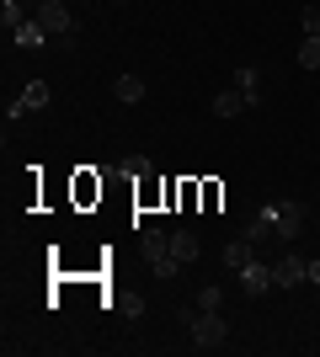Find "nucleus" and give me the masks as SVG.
Returning a JSON list of instances; mask_svg holds the SVG:
<instances>
[{"label":"nucleus","instance_id":"f257e3e1","mask_svg":"<svg viewBox=\"0 0 320 357\" xmlns=\"http://www.w3.org/2000/svg\"><path fill=\"white\" fill-rule=\"evenodd\" d=\"M187 336H192V347H198V352L224 347V342H229V320H224V310H198L192 320H187Z\"/></svg>","mask_w":320,"mask_h":357},{"label":"nucleus","instance_id":"f03ea898","mask_svg":"<svg viewBox=\"0 0 320 357\" xmlns=\"http://www.w3.org/2000/svg\"><path fill=\"white\" fill-rule=\"evenodd\" d=\"M261 219L273 224V240H277V245H289V240H299V229H305V203H294V197L267 203V208H261Z\"/></svg>","mask_w":320,"mask_h":357},{"label":"nucleus","instance_id":"7ed1b4c3","mask_svg":"<svg viewBox=\"0 0 320 357\" xmlns=\"http://www.w3.org/2000/svg\"><path fill=\"white\" fill-rule=\"evenodd\" d=\"M32 22H43V32L59 48H70V38H75V16H70L64 0H38V16H32Z\"/></svg>","mask_w":320,"mask_h":357},{"label":"nucleus","instance_id":"20e7f679","mask_svg":"<svg viewBox=\"0 0 320 357\" xmlns=\"http://www.w3.org/2000/svg\"><path fill=\"white\" fill-rule=\"evenodd\" d=\"M48 96H54V86H48V80H27V91H22V96H16V102L6 107V123H22L27 112L48 107Z\"/></svg>","mask_w":320,"mask_h":357},{"label":"nucleus","instance_id":"39448f33","mask_svg":"<svg viewBox=\"0 0 320 357\" xmlns=\"http://www.w3.org/2000/svg\"><path fill=\"white\" fill-rule=\"evenodd\" d=\"M241 288H245L251 298H261L267 288H277V283H273V267H267L261 256H257V261H245V267H241Z\"/></svg>","mask_w":320,"mask_h":357},{"label":"nucleus","instance_id":"423d86ee","mask_svg":"<svg viewBox=\"0 0 320 357\" xmlns=\"http://www.w3.org/2000/svg\"><path fill=\"white\" fill-rule=\"evenodd\" d=\"M273 283L277 288H299L305 283V256H277L273 261Z\"/></svg>","mask_w":320,"mask_h":357},{"label":"nucleus","instance_id":"0eeeda50","mask_svg":"<svg viewBox=\"0 0 320 357\" xmlns=\"http://www.w3.org/2000/svg\"><path fill=\"white\" fill-rule=\"evenodd\" d=\"M245 107H251V96H245V91H219V96H213V118H235V112H245Z\"/></svg>","mask_w":320,"mask_h":357},{"label":"nucleus","instance_id":"6e6552de","mask_svg":"<svg viewBox=\"0 0 320 357\" xmlns=\"http://www.w3.org/2000/svg\"><path fill=\"white\" fill-rule=\"evenodd\" d=\"M11 43H16V48H48L54 38L43 32V22H22V27L11 32Z\"/></svg>","mask_w":320,"mask_h":357},{"label":"nucleus","instance_id":"1a4fd4ad","mask_svg":"<svg viewBox=\"0 0 320 357\" xmlns=\"http://www.w3.org/2000/svg\"><path fill=\"white\" fill-rule=\"evenodd\" d=\"M171 256H176L182 267H192V261H198V235H192V229H176V235H171Z\"/></svg>","mask_w":320,"mask_h":357},{"label":"nucleus","instance_id":"9d476101","mask_svg":"<svg viewBox=\"0 0 320 357\" xmlns=\"http://www.w3.org/2000/svg\"><path fill=\"white\" fill-rule=\"evenodd\" d=\"M245 261H257V245L241 235V240H229V245H224V267H229V272H241Z\"/></svg>","mask_w":320,"mask_h":357},{"label":"nucleus","instance_id":"9b49d317","mask_svg":"<svg viewBox=\"0 0 320 357\" xmlns=\"http://www.w3.org/2000/svg\"><path fill=\"white\" fill-rule=\"evenodd\" d=\"M112 96H118V102H144V80H139V75H118V80H112Z\"/></svg>","mask_w":320,"mask_h":357},{"label":"nucleus","instance_id":"f8f14e48","mask_svg":"<svg viewBox=\"0 0 320 357\" xmlns=\"http://www.w3.org/2000/svg\"><path fill=\"white\" fill-rule=\"evenodd\" d=\"M139 251L150 256V261H160V256H171V235H160V229H144V235H139Z\"/></svg>","mask_w":320,"mask_h":357},{"label":"nucleus","instance_id":"ddd939ff","mask_svg":"<svg viewBox=\"0 0 320 357\" xmlns=\"http://www.w3.org/2000/svg\"><path fill=\"white\" fill-rule=\"evenodd\" d=\"M299 70L320 75V38H315V32H305V43H299Z\"/></svg>","mask_w":320,"mask_h":357},{"label":"nucleus","instance_id":"4468645a","mask_svg":"<svg viewBox=\"0 0 320 357\" xmlns=\"http://www.w3.org/2000/svg\"><path fill=\"white\" fill-rule=\"evenodd\" d=\"M235 91H245V96L257 102V91H261V75H257V64H241V70H235Z\"/></svg>","mask_w":320,"mask_h":357},{"label":"nucleus","instance_id":"2eb2a0df","mask_svg":"<svg viewBox=\"0 0 320 357\" xmlns=\"http://www.w3.org/2000/svg\"><path fill=\"white\" fill-rule=\"evenodd\" d=\"M198 310H224V288L219 283H208V288H198V298H192Z\"/></svg>","mask_w":320,"mask_h":357},{"label":"nucleus","instance_id":"dca6fc26","mask_svg":"<svg viewBox=\"0 0 320 357\" xmlns=\"http://www.w3.org/2000/svg\"><path fill=\"white\" fill-rule=\"evenodd\" d=\"M245 240H251V245H267V240H273V224H267V219L257 213V219L245 224Z\"/></svg>","mask_w":320,"mask_h":357},{"label":"nucleus","instance_id":"f3484780","mask_svg":"<svg viewBox=\"0 0 320 357\" xmlns=\"http://www.w3.org/2000/svg\"><path fill=\"white\" fill-rule=\"evenodd\" d=\"M150 272L160 278V283H171V278L182 272V261H176V256H160V261H150Z\"/></svg>","mask_w":320,"mask_h":357},{"label":"nucleus","instance_id":"a211bd4d","mask_svg":"<svg viewBox=\"0 0 320 357\" xmlns=\"http://www.w3.org/2000/svg\"><path fill=\"white\" fill-rule=\"evenodd\" d=\"M118 171L123 176H150V160H144V155H128V160H118Z\"/></svg>","mask_w":320,"mask_h":357},{"label":"nucleus","instance_id":"6ab92c4d","mask_svg":"<svg viewBox=\"0 0 320 357\" xmlns=\"http://www.w3.org/2000/svg\"><path fill=\"white\" fill-rule=\"evenodd\" d=\"M299 27H305V32H315V38H320V6H305V11H299Z\"/></svg>","mask_w":320,"mask_h":357},{"label":"nucleus","instance_id":"aec40b11","mask_svg":"<svg viewBox=\"0 0 320 357\" xmlns=\"http://www.w3.org/2000/svg\"><path fill=\"white\" fill-rule=\"evenodd\" d=\"M305 278H310V283L320 288V256H310V261H305Z\"/></svg>","mask_w":320,"mask_h":357},{"label":"nucleus","instance_id":"412c9836","mask_svg":"<svg viewBox=\"0 0 320 357\" xmlns=\"http://www.w3.org/2000/svg\"><path fill=\"white\" fill-rule=\"evenodd\" d=\"M112 6H128V0H112Z\"/></svg>","mask_w":320,"mask_h":357},{"label":"nucleus","instance_id":"4be33fe9","mask_svg":"<svg viewBox=\"0 0 320 357\" xmlns=\"http://www.w3.org/2000/svg\"><path fill=\"white\" fill-rule=\"evenodd\" d=\"M315 86H320V75H315Z\"/></svg>","mask_w":320,"mask_h":357}]
</instances>
